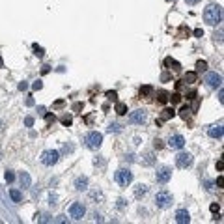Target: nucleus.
Listing matches in <instances>:
<instances>
[{
    "mask_svg": "<svg viewBox=\"0 0 224 224\" xmlns=\"http://www.w3.org/2000/svg\"><path fill=\"white\" fill-rule=\"evenodd\" d=\"M114 179H116V183L120 187H129L131 181H133V172L129 168H120V170H116Z\"/></svg>",
    "mask_w": 224,
    "mask_h": 224,
    "instance_id": "nucleus-3",
    "label": "nucleus"
},
{
    "mask_svg": "<svg viewBox=\"0 0 224 224\" xmlns=\"http://www.w3.org/2000/svg\"><path fill=\"white\" fill-rule=\"evenodd\" d=\"M193 163H194V157L187 151H181V153L176 155V166L178 168H191Z\"/></svg>",
    "mask_w": 224,
    "mask_h": 224,
    "instance_id": "nucleus-8",
    "label": "nucleus"
},
{
    "mask_svg": "<svg viewBox=\"0 0 224 224\" xmlns=\"http://www.w3.org/2000/svg\"><path fill=\"white\" fill-rule=\"evenodd\" d=\"M168 146H170L172 150H183V146H185V138H183L181 135H172L170 140H168Z\"/></svg>",
    "mask_w": 224,
    "mask_h": 224,
    "instance_id": "nucleus-11",
    "label": "nucleus"
},
{
    "mask_svg": "<svg viewBox=\"0 0 224 224\" xmlns=\"http://www.w3.org/2000/svg\"><path fill=\"white\" fill-rule=\"evenodd\" d=\"M155 179H157V183H161V185L168 183V181L172 179V168H168V166H161V168L157 170V174H155Z\"/></svg>",
    "mask_w": 224,
    "mask_h": 224,
    "instance_id": "nucleus-9",
    "label": "nucleus"
},
{
    "mask_svg": "<svg viewBox=\"0 0 224 224\" xmlns=\"http://www.w3.org/2000/svg\"><path fill=\"white\" fill-rule=\"evenodd\" d=\"M19 90H21V92H24V90H28V82H26V80H22V82H19Z\"/></svg>",
    "mask_w": 224,
    "mask_h": 224,
    "instance_id": "nucleus-34",
    "label": "nucleus"
},
{
    "mask_svg": "<svg viewBox=\"0 0 224 224\" xmlns=\"http://www.w3.org/2000/svg\"><path fill=\"white\" fill-rule=\"evenodd\" d=\"M75 189H77L79 193L88 191V178H86V176H79V178L75 179Z\"/></svg>",
    "mask_w": 224,
    "mask_h": 224,
    "instance_id": "nucleus-13",
    "label": "nucleus"
},
{
    "mask_svg": "<svg viewBox=\"0 0 224 224\" xmlns=\"http://www.w3.org/2000/svg\"><path fill=\"white\" fill-rule=\"evenodd\" d=\"M170 99H172V103H179L181 101V97H179V93H174V95H168Z\"/></svg>",
    "mask_w": 224,
    "mask_h": 224,
    "instance_id": "nucleus-35",
    "label": "nucleus"
},
{
    "mask_svg": "<svg viewBox=\"0 0 224 224\" xmlns=\"http://www.w3.org/2000/svg\"><path fill=\"white\" fill-rule=\"evenodd\" d=\"M13 179H15V176H13L11 172H6V181H7V183H13Z\"/></svg>",
    "mask_w": 224,
    "mask_h": 224,
    "instance_id": "nucleus-36",
    "label": "nucleus"
},
{
    "mask_svg": "<svg viewBox=\"0 0 224 224\" xmlns=\"http://www.w3.org/2000/svg\"><path fill=\"white\" fill-rule=\"evenodd\" d=\"M194 36L200 37V36H204V32H202V30H194Z\"/></svg>",
    "mask_w": 224,
    "mask_h": 224,
    "instance_id": "nucleus-45",
    "label": "nucleus"
},
{
    "mask_svg": "<svg viewBox=\"0 0 224 224\" xmlns=\"http://www.w3.org/2000/svg\"><path fill=\"white\" fill-rule=\"evenodd\" d=\"M172 204H174V198H172L170 193L161 191V193L155 194V206H157L159 209H168V207H172Z\"/></svg>",
    "mask_w": 224,
    "mask_h": 224,
    "instance_id": "nucleus-4",
    "label": "nucleus"
},
{
    "mask_svg": "<svg viewBox=\"0 0 224 224\" xmlns=\"http://www.w3.org/2000/svg\"><path fill=\"white\" fill-rule=\"evenodd\" d=\"M146 118H148L146 110H135V112L129 114V122L135 123V125H142V123L146 122Z\"/></svg>",
    "mask_w": 224,
    "mask_h": 224,
    "instance_id": "nucleus-10",
    "label": "nucleus"
},
{
    "mask_svg": "<svg viewBox=\"0 0 224 224\" xmlns=\"http://www.w3.org/2000/svg\"><path fill=\"white\" fill-rule=\"evenodd\" d=\"M84 144H86V148H90V150H99L101 144H103V135L97 133V131H90V133L84 136Z\"/></svg>",
    "mask_w": 224,
    "mask_h": 224,
    "instance_id": "nucleus-2",
    "label": "nucleus"
},
{
    "mask_svg": "<svg viewBox=\"0 0 224 224\" xmlns=\"http://www.w3.org/2000/svg\"><path fill=\"white\" fill-rule=\"evenodd\" d=\"M9 196H11V200H13L15 204H21V202H22V194H21V191H17V189H9Z\"/></svg>",
    "mask_w": 224,
    "mask_h": 224,
    "instance_id": "nucleus-19",
    "label": "nucleus"
},
{
    "mask_svg": "<svg viewBox=\"0 0 224 224\" xmlns=\"http://www.w3.org/2000/svg\"><path fill=\"white\" fill-rule=\"evenodd\" d=\"M219 101H221V103L224 101V92H222V86L219 88Z\"/></svg>",
    "mask_w": 224,
    "mask_h": 224,
    "instance_id": "nucleus-39",
    "label": "nucleus"
},
{
    "mask_svg": "<svg viewBox=\"0 0 224 224\" xmlns=\"http://www.w3.org/2000/svg\"><path fill=\"white\" fill-rule=\"evenodd\" d=\"M125 206H127V202H125L123 198H120V200H118V209H123Z\"/></svg>",
    "mask_w": 224,
    "mask_h": 224,
    "instance_id": "nucleus-37",
    "label": "nucleus"
},
{
    "mask_svg": "<svg viewBox=\"0 0 224 224\" xmlns=\"http://www.w3.org/2000/svg\"><path fill=\"white\" fill-rule=\"evenodd\" d=\"M196 67H198V71H206V67H207V62H206V60H200V62L196 64Z\"/></svg>",
    "mask_w": 224,
    "mask_h": 224,
    "instance_id": "nucleus-27",
    "label": "nucleus"
},
{
    "mask_svg": "<svg viewBox=\"0 0 224 224\" xmlns=\"http://www.w3.org/2000/svg\"><path fill=\"white\" fill-rule=\"evenodd\" d=\"M166 2H176V0H166Z\"/></svg>",
    "mask_w": 224,
    "mask_h": 224,
    "instance_id": "nucleus-47",
    "label": "nucleus"
},
{
    "mask_svg": "<svg viewBox=\"0 0 224 224\" xmlns=\"http://www.w3.org/2000/svg\"><path fill=\"white\" fill-rule=\"evenodd\" d=\"M176 222L178 224H189L191 222L189 211H187V209H178V213H176Z\"/></svg>",
    "mask_w": 224,
    "mask_h": 224,
    "instance_id": "nucleus-12",
    "label": "nucleus"
},
{
    "mask_svg": "<svg viewBox=\"0 0 224 224\" xmlns=\"http://www.w3.org/2000/svg\"><path fill=\"white\" fill-rule=\"evenodd\" d=\"M159 101H161V103H166V101H168V93L161 90V92H159Z\"/></svg>",
    "mask_w": 224,
    "mask_h": 224,
    "instance_id": "nucleus-28",
    "label": "nucleus"
},
{
    "mask_svg": "<svg viewBox=\"0 0 224 224\" xmlns=\"http://www.w3.org/2000/svg\"><path fill=\"white\" fill-rule=\"evenodd\" d=\"M19 181H21V187H22V189H30V185H32V178H30L28 172H21Z\"/></svg>",
    "mask_w": 224,
    "mask_h": 224,
    "instance_id": "nucleus-14",
    "label": "nucleus"
},
{
    "mask_svg": "<svg viewBox=\"0 0 224 224\" xmlns=\"http://www.w3.org/2000/svg\"><path fill=\"white\" fill-rule=\"evenodd\" d=\"M0 67H2V58H0Z\"/></svg>",
    "mask_w": 224,
    "mask_h": 224,
    "instance_id": "nucleus-46",
    "label": "nucleus"
},
{
    "mask_svg": "<svg viewBox=\"0 0 224 224\" xmlns=\"http://www.w3.org/2000/svg\"><path fill=\"white\" fill-rule=\"evenodd\" d=\"M49 204H50V206H56V204H58V196H56L54 193H50V196H49Z\"/></svg>",
    "mask_w": 224,
    "mask_h": 224,
    "instance_id": "nucleus-29",
    "label": "nucleus"
},
{
    "mask_svg": "<svg viewBox=\"0 0 224 224\" xmlns=\"http://www.w3.org/2000/svg\"><path fill=\"white\" fill-rule=\"evenodd\" d=\"M34 54H36L37 58H43V56H45V50H43L41 47H37V45H34Z\"/></svg>",
    "mask_w": 224,
    "mask_h": 224,
    "instance_id": "nucleus-25",
    "label": "nucleus"
},
{
    "mask_svg": "<svg viewBox=\"0 0 224 224\" xmlns=\"http://www.w3.org/2000/svg\"><path fill=\"white\" fill-rule=\"evenodd\" d=\"M207 135L211 136V138H222V125H213V127H209V131H207Z\"/></svg>",
    "mask_w": 224,
    "mask_h": 224,
    "instance_id": "nucleus-15",
    "label": "nucleus"
},
{
    "mask_svg": "<svg viewBox=\"0 0 224 224\" xmlns=\"http://www.w3.org/2000/svg\"><path fill=\"white\" fill-rule=\"evenodd\" d=\"M146 194H148V185H142V183H140V185H136V187H135V196H136L138 200H140V198H144Z\"/></svg>",
    "mask_w": 224,
    "mask_h": 224,
    "instance_id": "nucleus-17",
    "label": "nucleus"
},
{
    "mask_svg": "<svg viewBox=\"0 0 224 224\" xmlns=\"http://www.w3.org/2000/svg\"><path fill=\"white\" fill-rule=\"evenodd\" d=\"M174 116H176V110H174V108H164L163 114H161V122L170 120V118H174Z\"/></svg>",
    "mask_w": 224,
    "mask_h": 224,
    "instance_id": "nucleus-20",
    "label": "nucleus"
},
{
    "mask_svg": "<svg viewBox=\"0 0 224 224\" xmlns=\"http://www.w3.org/2000/svg\"><path fill=\"white\" fill-rule=\"evenodd\" d=\"M198 2H202V0H185V4H189V6H196Z\"/></svg>",
    "mask_w": 224,
    "mask_h": 224,
    "instance_id": "nucleus-40",
    "label": "nucleus"
},
{
    "mask_svg": "<svg viewBox=\"0 0 224 224\" xmlns=\"http://www.w3.org/2000/svg\"><path fill=\"white\" fill-rule=\"evenodd\" d=\"M73 150H75V148H73V144H67V142H65V144H64V148H62V153H73Z\"/></svg>",
    "mask_w": 224,
    "mask_h": 224,
    "instance_id": "nucleus-26",
    "label": "nucleus"
},
{
    "mask_svg": "<svg viewBox=\"0 0 224 224\" xmlns=\"http://www.w3.org/2000/svg\"><path fill=\"white\" fill-rule=\"evenodd\" d=\"M24 125H26V127H32V125H34V118H32V116H26V118H24Z\"/></svg>",
    "mask_w": 224,
    "mask_h": 224,
    "instance_id": "nucleus-31",
    "label": "nucleus"
},
{
    "mask_svg": "<svg viewBox=\"0 0 224 224\" xmlns=\"http://www.w3.org/2000/svg\"><path fill=\"white\" fill-rule=\"evenodd\" d=\"M164 65H166V67H170V69H174V71H179V69H181V64H179L178 60L170 58V56L164 60Z\"/></svg>",
    "mask_w": 224,
    "mask_h": 224,
    "instance_id": "nucleus-16",
    "label": "nucleus"
},
{
    "mask_svg": "<svg viewBox=\"0 0 224 224\" xmlns=\"http://www.w3.org/2000/svg\"><path fill=\"white\" fill-rule=\"evenodd\" d=\"M179 116H181L183 120H187V118L191 116V108H189V107H183V108L179 110Z\"/></svg>",
    "mask_w": 224,
    "mask_h": 224,
    "instance_id": "nucleus-24",
    "label": "nucleus"
},
{
    "mask_svg": "<svg viewBox=\"0 0 224 224\" xmlns=\"http://www.w3.org/2000/svg\"><path fill=\"white\" fill-rule=\"evenodd\" d=\"M151 92H153V88H151V86H144V88L140 90V93H142V95H150Z\"/></svg>",
    "mask_w": 224,
    "mask_h": 224,
    "instance_id": "nucleus-30",
    "label": "nucleus"
},
{
    "mask_svg": "<svg viewBox=\"0 0 224 224\" xmlns=\"http://www.w3.org/2000/svg\"><path fill=\"white\" fill-rule=\"evenodd\" d=\"M116 114L125 116V114H127V105H125V103H116Z\"/></svg>",
    "mask_w": 224,
    "mask_h": 224,
    "instance_id": "nucleus-21",
    "label": "nucleus"
},
{
    "mask_svg": "<svg viewBox=\"0 0 224 224\" xmlns=\"http://www.w3.org/2000/svg\"><path fill=\"white\" fill-rule=\"evenodd\" d=\"M58 159H60V151L58 150H45L41 153V163L45 166H54L58 163Z\"/></svg>",
    "mask_w": 224,
    "mask_h": 224,
    "instance_id": "nucleus-6",
    "label": "nucleus"
},
{
    "mask_svg": "<svg viewBox=\"0 0 224 224\" xmlns=\"http://www.w3.org/2000/svg\"><path fill=\"white\" fill-rule=\"evenodd\" d=\"M196 79H198V73H196V71H189V73H185L183 82H185V84H194Z\"/></svg>",
    "mask_w": 224,
    "mask_h": 224,
    "instance_id": "nucleus-18",
    "label": "nucleus"
},
{
    "mask_svg": "<svg viewBox=\"0 0 224 224\" xmlns=\"http://www.w3.org/2000/svg\"><path fill=\"white\" fill-rule=\"evenodd\" d=\"M84 215H86V206H84L82 202H73V204L69 206V217H71L73 221H82Z\"/></svg>",
    "mask_w": 224,
    "mask_h": 224,
    "instance_id": "nucleus-5",
    "label": "nucleus"
},
{
    "mask_svg": "<svg viewBox=\"0 0 224 224\" xmlns=\"http://www.w3.org/2000/svg\"><path fill=\"white\" fill-rule=\"evenodd\" d=\"M204 21L211 26L219 24L222 21V6L219 4H209L206 9H204Z\"/></svg>",
    "mask_w": 224,
    "mask_h": 224,
    "instance_id": "nucleus-1",
    "label": "nucleus"
},
{
    "mask_svg": "<svg viewBox=\"0 0 224 224\" xmlns=\"http://www.w3.org/2000/svg\"><path fill=\"white\" fill-rule=\"evenodd\" d=\"M122 123H110L108 125V133H122Z\"/></svg>",
    "mask_w": 224,
    "mask_h": 224,
    "instance_id": "nucleus-23",
    "label": "nucleus"
},
{
    "mask_svg": "<svg viewBox=\"0 0 224 224\" xmlns=\"http://www.w3.org/2000/svg\"><path fill=\"white\" fill-rule=\"evenodd\" d=\"M153 146H155V150H161V148H163V144H161V140H155V144H153Z\"/></svg>",
    "mask_w": 224,
    "mask_h": 224,
    "instance_id": "nucleus-42",
    "label": "nucleus"
},
{
    "mask_svg": "<svg viewBox=\"0 0 224 224\" xmlns=\"http://www.w3.org/2000/svg\"><path fill=\"white\" fill-rule=\"evenodd\" d=\"M153 163H155V155H153V153H146L144 159H142V164L150 166V164H153Z\"/></svg>",
    "mask_w": 224,
    "mask_h": 224,
    "instance_id": "nucleus-22",
    "label": "nucleus"
},
{
    "mask_svg": "<svg viewBox=\"0 0 224 224\" xmlns=\"http://www.w3.org/2000/svg\"><path fill=\"white\" fill-rule=\"evenodd\" d=\"M107 97H108V99H112V101H116V97H118V95H116V92H107Z\"/></svg>",
    "mask_w": 224,
    "mask_h": 224,
    "instance_id": "nucleus-38",
    "label": "nucleus"
},
{
    "mask_svg": "<svg viewBox=\"0 0 224 224\" xmlns=\"http://www.w3.org/2000/svg\"><path fill=\"white\" fill-rule=\"evenodd\" d=\"M54 107H56V108H60V107H64V101H62V99H60V101H56V103H54Z\"/></svg>",
    "mask_w": 224,
    "mask_h": 224,
    "instance_id": "nucleus-44",
    "label": "nucleus"
},
{
    "mask_svg": "<svg viewBox=\"0 0 224 224\" xmlns=\"http://www.w3.org/2000/svg\"><path fill=\"white\" fill-rule=\"evenodd\" d=\"M32 88H34V90L37 92V90H41V88H43V82H41V80H36V82L32 84Z\"/></svg>",
    "mask_w": 224,
    "mask_h": 224,
    "instance_id": "nucleus-32",
    "label": "nucleus"
},
{
    "mask_svg": "<svg viewBox=\"0 0 224 224\" xmlns=\"http://www.w3.org/2000/svg\"><path fill=\"white\" fill-rule=\"evenodd\" d=\"M39 221H41V222H50V221H52V219H50V217H49V215H43V219H39Z\"/></svg>",
    "mask_w": 224,
    "mask_h": 224,
    "instance_id": "nucleus-41",
    "label": "nucleus"
},
{
    "mask_svg": "<svg viewBox=\"0 0 224 224\" xmlns=\"http://www.w3.org/2000/svg\"><path fill=\"white\" fill-rule=\"evenodd\" d=\"M204 82H206L209 88H221V86H222V75L217 73V71H209V73H206Z\"/></svg>",
    "mask_w": 224,
    "mask_h": 224,
    "instance_id": "nucleus-7",
    "label": "nucleus"
},
{
    "mask_svg": "<svg viewBox=\"0 0 224 224\" xmlns=\"http://www.w3.org/2000/svg\"><path fill=\"white\" fill-rule=\"evenodd\" d=\"M71 122H73L71 116H64V118H62V123H64V125H71Z\"/></svg>",
    "mask_w": 224,
    "mask_h": 224,
    "instance_id": "nucleus-33",
    "label": "nucleus"
},
{
    "mask_svg": "<svg viewBox=\"0 0 224 224\" xmlns=\"http://www.w3.org/2000/svg\"><path fill=\"white\" fill-rule=\"evenodd\" d=\"M219 209H221V207H219L217 204H213V206H211V211H213V213H219Z\"/></svg>",
    "mask_w": 224,
    "mask_h": 224,
    "instance_id": "nucleus-43",
    "label": "nucleus"
}]
</instances>
